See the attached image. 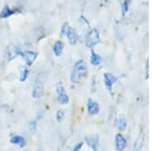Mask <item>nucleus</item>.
Returning a JSON list of instances; mask_svg holds the SVG:
<instances>
[{
	"label": "nucleus",
	"mask_w": 152,
	"mask_h": 151,
	"mask_svg": "<svg viewBox=\"0 0 152 151\" xmlns=\"http://www.w3.org/2000/svg\"><path fill=\"white\" fill-rule=\"evenodd\" d=\"M53 53L56 57H60L61 55L63 54V51H64V43L61 40H58L54 43L53 45Z\"/></svg>",
	"instance_id": "obj_12"
},
{
	"label": "nucleus",
	"mask_w": 152,
	"mask_h": 151,
	"mask_svg": "<svg viewBox=\"0 0 152 151\" xmlns=\"http://www.w3.org/2000/svg\"><path fill=\"white\" fill-rule=\"evenodd\" d=\"M18 72H19V75H18L19 81H20V82L26 81V79L28 78V66H26V65H21V66H19Z\"/></svg>",
	"instance_id": "obj_16"
},
{
	"label": "nucleus",
	"mask_w": 152,
	"mask_h": 151,
	"mask_svg": "<svg viewBox=\"0 0 152 151\" xmlns=\"http://www.w3.org/2000/svg\"><path fill=\"white\" fill-rule=\"evenodd\" d=\"M89 61H90V64H91L92 66H99V65L102 64V58L99 54H97L96 52H94V50H91Z\"/></svg>",
	"instance_id": "obj_14"
},
{
	"label": "nucleus",
	"mask_w": 152,
	"mask_h": 151,
	"mask_svg": "<svg viewBox=\"0 0 152 151\" xmlns=\"http://www.w3.org/2000/svg\"><path fill=\"white\" fill-rule=\"evenodd\" d=\"M66 38H67L69 45H71V46L77 45V43H78V34H77V31H75V28H71V26H70L69 30H68V31H67V34H66Z\"/></svg>",
	"instance_id": "obj_11"
},
{
	"label": "nucleus",
	"mask_w": 152,
	"mask_h": 151,
	"mask_svg": "<svg viewBox=\"0 0 152 151\" xmlns=\"http://www.w3.org/2000/svg\"><path fill=\"white\" fill-rule=\"evenodd\" d=\"M82 145H83V143H82V142H80V143H78V144H76V145L74 146V147H73L72 151H80V150H81Z\"/></svg>",
	"instance_id": "obj_22"
},
{
	"label": "nucleus",
	"mask_w": 152,
	"mask_h": 151,
	"mask_svg": "<svg viewBox=\"0 0 152 151\" xmlns=\"http://www.w3.org/2000/svg\"><path fill=\"white\" fill-rule=\"evenodd\" d=\"M56 93H57V101L60 104H67L69 103V96L66 93L65 87L62 82H59L56 86Z\"/></svg>",
	"instance_id": "obj_3"
},
{
	"label": "nucleus",
	"mask_w": 152,
	"mask_h": 151,
	"mask_svg": "<svg viewBox=\"0 0 152 151\" xmlns=\"http://www.w3.org/2000/svg\"><path fill=\"white\" fill-rule=\"evenodd\" d=\"M132 0H121V8H122V16H125L128 13L130 9V4H131Z\"/></svg>",
	"instance_id": "obj_18"
},
{
	"label": "nucleus",
	"mask_w": 152,
	"mask_h": 151,
	"mask_svg": "<svg viewBox=\"0 0 152 151\" xmlns=\"http://www.w3.org/2000/svg\"><path fill=\"white\" fill-rule=\"evenodd\" d=\"M127 120H126V118H125L124 116H120L119 118L117 119L116 122H115V126L119 129L120 131H124V130H126V128H127Z\"/></svg>",
	"instance_id": "obj_17"
},
{
	"label": "nucleus",
	"mask_w": 152,
	"mask_h": 151,
	"mask_svg": "<svg viewBox=\"0 0 152 151\" xmlns=\"http://www.w3.org/2000/svg\"><path fill=\"white\" fill-rule=\"evenodd\" d=\"M115 145L118 151H123L127 147V139L122 134H117L115 136Z\"/></svg>",
	"instance_id": "obj_10"
},
{
	"label": "nucleus",
	"mask_w": 152,
	"mask_h": 151,
	"mask_svg": "<svg viewBox=\"0 0 152 151\" xmlns=\"http://www.w3.org/2000/svg\"><path fill=\"white\" fill-rule=\"evenodd\" d=\"M18 9H15V8H12L9 5H4L2 7L1 11H0V18L1 19H6L8 18H10V16L14 15V14L18 13Z\"/></svg>",
	"instance_id": "obj_8"
},
{
	"label": "nucleus",
	"mask_w": 152,
	"mask_h": 151,
	"mask_svg": "<svg viewBox=\"0 0 152 151\" xmlns=\"http://www.w3.org/2000/svg\"><path fill=\"white\" fill-rule=\"evenodd\" d=\"M21 53H23V50L16 45H10L8 47L6 51V57L8 61H12L14 60L15 58L20 57Z\"/></svg>",
	"instance_id": "obj_6"
},
{
	"label": "nucleus",
	"mask_w": 152,
	"mask_h": 151,
	"mask_svg": "<svg viewBox=\"0 0 152 151\" xmlns=\"http://www.w3.org/2000/svg\"><path fill=\"white\" fill-rule=\"evenodd\" d=\"M86 109L89 115H94V116L97 115V114L99 113V104L97 101H95L94 99L89 98L86 104Z\"/></svg>",
	"instance_id": "obj_9"
},
{
	"label": "nucleus",
	"mask_w": 152,
	"mask_h": 151,
	"mask_svg": "<svg viewBox=\"0 0 152 151\" xmlns=\"http://www.w3.org/2000/svg\"><path fill=\"white\" fill-rule=\"evenodd\" d=\"M63 118H64V112L59 109L57 112V114H56V121H57L58 123H60V122H62Z\"/></svg>",
	"instance_id": "obj_21"
},
{
	"label": "nucleus",
	"mask_w": 152,
	"mask_h": 151,
	"mask_svg": "<svg viewBox=\"0 0 152 151\" xmlns=\"http://www.w3.org/2000/svg\"><path fill=\"white\" fill-rule=\"evenodd\" d=\"M148 64H149V62H148V60L146 61V65H145V74H146V78L148 77Z\"/></svg>",
	"instance_id": "obj_23"
},
{
	"label": "nucleus",
	"mask_w": 152,
	"mask_h": 151,
	"mask_svg": "<svg viewBox=\"0 0 152 151\" xmlns=\"http://www.w3.org/2000/svg\"><path fill=\"white\" fill-rule=\"evenodd\" d=\"M102 42V39H100L99 31L96 28H89L84 35V43L85 46L90 49V50H94L95 46L97 44Z\"/></svg>",
	"instance_id": "obj_2"
},
{
	"label": "nucleus",
	"mask_w": 152,
	"mask_h": 151,
	"mask_svg": "<svg viewBox=\"0 0 152 151\" xmlns=\"http://www.w3.org/2000/svg\"><path fill=\"white\" fill-rule=\"evenodd\" d=\"M44 93V83L43 80L40 76H38L35 79V82H34L33 85V91H31V96H33L34 98H40L42 97Z\"/></svg>",
	"instance_id": "obj_5"
},
{
	"label": "nucleus",
	"mask_w": 152,
	"mask_h": 151,
	"mask_svg": "<svg viewBox=\"0 0 152 151\" xmlns=\"http://www.w3.org/2000/svg\"><path fill=\"white\" fill-rule=\"evenodd\" d=\"M87 74H88V70H87L86 62L84 60L80 59L76 61L74 66H73V69L70 74V81L72 83L77 84L80 82L81 78L86 77Z\"/></svg>",
	"instance_id": "obj_1"
},
{
	"label": "nucleus",
	"mask_w": 152,
	"mask_h": 151,
	"mask_svg": "<svg viewBox=\"0 0 152 151\" xmlns=\"http://www.w3.org/2000/svg\"><path fill=\"white\" fill-rule=\"evenodd\" d=\"M10 143L13 145H18L19 147H24L26 145V138L21 135H14L10 138Z\"/></svg>",
	"instance_id": "obj_13"
},
{
	"label": "nucleus",
	"mask_w": 152,
	"mask_h": 151,
	"mask_svg": "<svg viewBox=\"0 0 152 151\" xmlns=\"http://www.w3.org/2000/svg\"><path fill=\"white\" fill-rule=\"evenodd\" d=\"M37 123H38V122H37V120L29 122L28 127H29V130H31V133H35L36 132V130H37Z\"/></svg>",
	"instance_id": "obj_20"
},
{
	"label": "nucleus",
	"mask_w": 152,
	"mask_h": 151,
	"mask_svg": "<svg viewBox=\"0 0 152 151\" xmlns=\"http://www.w3.org/2000/svg\"><path fill=\"white\" fill-rule=\"evenodd\" d=\"M20 58L23 60L26 66L31 67V66H33V64L35 63L37 58H38V53L34 52V51H31V50L23 51V53H21V55H20Z\"/></svg>",
	"instance_id": "obj_4"
},
{
	"label": "nucleus",
	"mask_w": 152,
	"mask_h": 151,
	"mask_svg": "<svg viewBox=\"0 0 152 151\" xmlns=\"http://www.w3.org/2000/svg\"><path fill=\"white\" fill-rule=\"evenodd\" d=\"M85 141L92 150L97 151V147H99V137L97 136H88L85 138Z\"/></svg>",
	"instance_id": "obj_15"
},
{
	"label": "nucleus",
	"mask_w": 152,
	"mask_h": 151,
	"mask_svg": "<svg viewBox=\"0 0 152 151\" xmlns=\"http://www.w3.org/2000/svg\"><path fill=\"white\" fill-rule=\"evenodd\" d=\"M117 77L115 76L113 73H110V72H105L104 73V85L105 87H107V89L109 91L113 90V86H114V84L117 82Z\"/></svg>",
	"instance_id": "obj_7"
},
{
	"label": "nucleus",
	"mask_w": 152,
	"mask_h": 151,
	"mask_svg": "<svg viewBox=\"0 0 152 151\" xmlns=\"http://www.w3.org/2000/svg\"><path fill=\"white\" fill-rule=\"evenodd\" d=\"M70 26L68 23H64L62 24V26H61V30H60V36L61 38H64L66 36V34H67L68 30H69Z\"/></svg>",
	"instance_id": "obj_19"
},
{
	"label": "nucleus",
	"mask_w": 152,
	"mask_h": 151,
	"mask_svg": "<svg viewBox=\"0 0 152 151\" xmlns=\"http://www.w3.org/2000/svg\"><path fill=\"white\" fill-rule=\"evenodd\" d=\"M119 2H121V0H119Z\"/></svg>",
	"instance_id": "obj_25"
},
{
	"label": "nucleus",
	"mask_w": 152,
	"mask_h": 151,
	"mask_svg": "<svg viewBox=\"0 0 152 151\" xmlns=\"http://www.w3.org/2000/svg\"><path fill=\"white\" fill-rule=\"evenodd\" d=\"M109 1H110V0H104V3H107V2H109Z\"/></svg>",
	"instance_id": "obj_24"
}]
</instances>
